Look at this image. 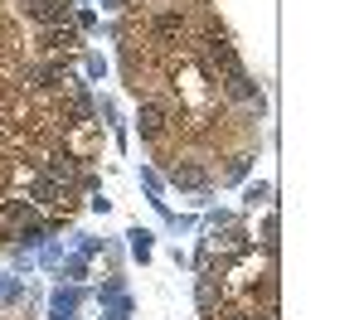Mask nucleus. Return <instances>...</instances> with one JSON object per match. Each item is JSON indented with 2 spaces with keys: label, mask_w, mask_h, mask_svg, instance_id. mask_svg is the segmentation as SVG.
<instances>
[{
  "label": "nucleus",
  "mask_w": 364,
  "mask_h": 320,
  "mask_svg": "<svg viewBox=\"0 0 364 320\" xmlns=\"http://www.w3.org/2000/svg\"><path fill=\"white\" fill-rule=\"evenodd\" d=\"M219 296H224V282L214 272H195V301H199V316H214L219 311Z\"/></svg>",
  "instance_id": "obj_8"
},
{
  "label": "nucleus",
  "mask_w": 364,
  "mask_h": 320,
  "mask_svg": "<svg viewBox=\"0 0 364 320\" xmlns=\"http://www.w3.org/2000/svg\"><path fill=\"white\" fill-rule=\"evenodd\" d=\"M224 83V97H233V102H252L257 112H262V87H257V78H252L248 68L243 73H228V78H219Z\"/></svg>",
  "instance_id": "obj_5"
},
{
  "label": "nucleus",
  "mask_w": 364,
  "mask_h": 320,
  "mask_svg": "<svg viewBox=\"0 0 364 320\" xmlns=\"http://www.w3.org/2000/svg\"><path fill=\"white\" fill-rule=\"evenodd\" d=\"M170 184L175 189H209L214 184V175H209V165H199V160H185V165H166Z\"/></svg>",
  "instance_id": "obj_6"
},
{
  "label": "nucleus",
  "mask_w": 364,
  "mask_h": 320,
  "mask_svg": "<svg viewBox=\"0 0 364 320\" xmlns=\"http://www.w3.org/2000/svg\"><path fill=\"white\" fill-rule=\"evenodd\" d=\"M73 25H78V29H92V25H97V15H92V10H78V15H73Z\"/></svg>",
  "instance_id": "obj_16"
},
{
  "label": "nucleus",
  "mask_w": 364,
  "mask_h": 320,
  "mask_svg": "<svg viewBox=\"0 0 364 320\" xmlns=\"http://www.w3.org/2000/svg\"><path fill=\"white\" fill-rule=\"evenodd\" d=\"M39 49H44V54H78V49H83V34H78V29H39Z\"/></svg>",
  "instance_id": "obj_7"
},
{
  "label": "nucleus",
  "mask_w": 364,
  "mask_h": 320,
  "mask_svg": "<svg viewBox=\"0 0 364 320\" xmlns=\"http://www.w3.org/2000/svg\"><path fill=\"white\" fill-rule=\"evenodd\" d=\"M20 5H25V0H20Z\"/></svg>",
  "instance_id": "obj_18"
},
{
  "label": "nucleus",
  "mask_w": 364,
  "mask_h": 320,
  "mask_svg": "<svg viewBox=\"0 0 364 320\" xmlns=\"http://www.w3.org/2000/svg\"><path fill=\"white\" fill-rule=\"evenodd\" d=\"M243 204H248V209H257V204H272V184H267V180H257V184H248V194H243Z\"/></svg>",
  "instance_id": "obj_12"
},
{
  "label": "nucleus",
  "mask_w": 364,
  "mask_h": 320,
  "mask_svg": "<svg viewBox=\"0 0 364 320\" xmlns=\"http://www.w3.org/2000/svg\"><path fill=\"white\" fill-rule=\"evenodd\" d=\"M166 131H170V107L161 97H146L136 107V136L146 145H156V141H166Z\"/></svg>",
  "instance_id": "obj_1"
},
{
  "label": "nucleus",
  "mask_w": 364,
  "mask_h": 320,
  "mask_svg": "<svg viewBox=\"0 0 364 320\" xmlns=\"http://www.w3.org/2000/svg\"><path fill=\"white\" fill-rule=\"evenodd\" d=\"M151 39L166 44V49L185 44V39H190V15H185L180 5H175V10H156V15H151Z\"/></svg>",
  "instance_id": "obj_2"
},
{
  "label": "nucleus",
  "mask_w": 364,
  "mask_h": 320,
  "mask_svg": "<svg viewBox=\"0 0 364 320\" xmlns=\"http://www.w3.org/2000/svg\"><path fill=\"white\" fill-rule=\"evenodd\" d=\"M0 219H5V224H25V219H34V204L29 199H5L0 204Z\"/></svg>",
  "instance_id": "obj_11"
},
{
  "label": "nucleus",
  "mask_w": 364,
  "mask_h": 320,
  "mask_svg": "<svg viewBox=\"0 0 364 320\" xmlns=\"http://www.w3.org/2000/svg\"><path fill=\"white\" fill-rule=\"evenodd\" d=\"M127 238H132V253H136L141 262L151 258V233H146V228H132V233H127Z\"/></svg>",
  "instance_id": "obj_13"
},
{
  "label": "nucleus",
  "mask_w": 364,
  "mask_h": 320,
  "mask_svg": "<svg viewBox=\"0 0 364 320\" xmlns=\"http://www.w3.org/2000/svg\"><path fill=\"white\" fill-rule=\"evenodd\" d=\"M29 204H39V209H58V204H68V189L54 184L49 175H39V180L29 184Z\"/></svg>",
  "instance_id": "obj_9"
},
{
  "label": "nucleus",
  "mask_w": 364,
  "mask_h": 320,
  "mask_svg": "<svg viewBox=\"0 0 364 320\" xmlns=\"http://www.w3.org/2000/svg\"><path fill=\"white\" fill-rule=\"evenodd\" d=\"M29 83L34 87H49V92H58V87H78V78H73V63L68 58H58V54H49L34 73H29Z\"/></svg>",
  "instance_id": "obj_3"
},
{
  "label": "nucleus",
  "mask_w": 364,
  "mask_h": 320,
  "mask_svg": "<svg viewBox=\"0 0 364 320\" xmlns=\"http://www.w3.org/2000/svg\"><path fill=\"white\" fill-rule=\"evenodd\" d=\"M25 20L34 29H58L63 20H73V5L68 0H25Z\"/></svg>",
  "instance_id": "obj_4"
},
{
  "label": "nucleus",
  "mask_w": 364,
  "mask_h": 320,
  "mask_svg": "<svg viewBox=\"0 0 364 320\" xmlns=\"http://www.w3.org/2000/svg\"><path fill=\"white\" fill-rule=\"evenodd\" d=\"M83 277H87V262L73 258V262H68V282H83Z\"/></svg>",
  "instance_id": "obj_15"
},
{
  "label": "nucleus",
  "mask_w": 364,
  "mask_h": 320,
  "mask_svg": "<svg viewBox=\"0 0 364 320\" xmlns=\"http://www.w3.org/2000/svg\"><path fill=\"white\" fill-rule=\"evenodd\" d=\"M248 170H252V150H233V155H228V165L219 170V184H238Z\"/></svg>",
  "instance_id": "obj_10"
},
{
  "label": "nucleus",
  "mask_w": 364,
  "mask_h": 320,
  "mask_svg": "<svg viewBox=\"0 0 364 320\" xmlns=\"http://www.w3.org/2000/svg\"><path fill=\"white\" fill-rule=\"evenodd\" d=\"M132 0H102V10H127Z\"/></svg>",
  "instance_id": "obj_17"
},
{
  "label": "nucleus",
  "mask_w": 364,
  "mask_h": 320,
  "mask_svg": "<svg viewBox=\"0 0 364 320\" xmlns=\"http://www.w3.org/2000/svg\"><path fill=\"white\" fill-rule=\"evenodd\" d=\"M87 78H107V58L102 54H87Z\"/></svg>",
  "instance_id": "obj_14"
}]
</instances>
